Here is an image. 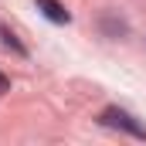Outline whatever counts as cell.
I'll return each instance as SVG.
<instances>
[{
	"instance_id": "1",
	"label": "cell",
	"mask_w": 146,
	"mask_h": 146,
	"mask_svg": "<svg viewBox=\"0 0 146 146\" xmlns=\"http://www.w3.org/2000/svg\"><path fill=\"white\" fill-rule=\"evenodd\" d=\"M99 122H102V126H112V129H126L129 136H139V139H146V129L136 122V119H133V115H129V112L115 109V106L102 112V115H99Z\"/></svg>"
},
{
	"instance_id": "2",
	"label": "cell",
	"mask_w": 146,
	"mask_h": 146,
	"mask_svg": "<svg viewBox=\"0 0 146 146\" xmlns=\"http://www.w3.org/2000/svg\"><path fill=\"white\" fill-rule=\"evenodd\" d=\"M37 10H41L48 21H54V24H68V21H72V14H68L65 3H58V0H37Z\"/></svg>"
},
{
	"instance_id": "3",
	"label": "cell",
	"mask_w": 146,
	"mask_h": 146,
	"mask_svg": "<svg viewBox=\"0 0 146 146\" xmlns=\"http://www.w3.org/2000/svg\"><path fill=\"white\" fill-rule=\"evenodd\" d=\"M0 37H3V44H7V48H14V51H17V54H24V44H21V41H17V37L10 34V31H7V27H3V24H0Z\"/></svg>"
},
{
	"instance_id": "4",
	"label": "cell",
	"mask_w": 146,
	"mask_h": 146,
	"mask_svg": "<svg viewBox=\"0 0 146 146\" xmlns=\"http://www.w3.org/2000/svg\"><path fill=\"white\" fill-rule=\"evenodd\" d=\"M7 88H10V82H7V75L0 72V92H7Z\"/></svg>"
}]
</instances>
